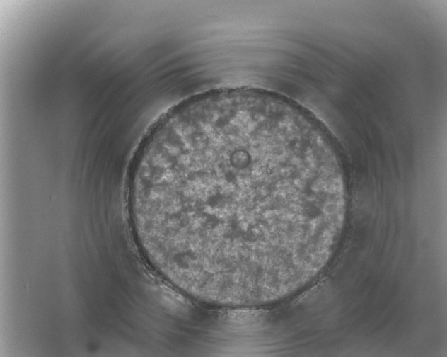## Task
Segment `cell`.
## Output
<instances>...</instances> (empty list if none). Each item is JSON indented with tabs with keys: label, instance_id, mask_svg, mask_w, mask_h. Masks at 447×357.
Segmentation results:
<instances>
[{
	"label": "cell",
	"instance_id": "obj_1",
	"mask_svg": "<svg viewBox=\"0 0 447 357\" xmlns=\"http://www.w3.org/2000/svg\"><path fill=\"white\" fill-rule=\"evenodd\" d=\"M342 164L303 111L255 91L178 107L146 139L130 181L144 252L181 292L231 307L300 287L331 239Z\"/></svg>",
	"mask_w": 447,
	"mask_h": 357
}]
</instances>
